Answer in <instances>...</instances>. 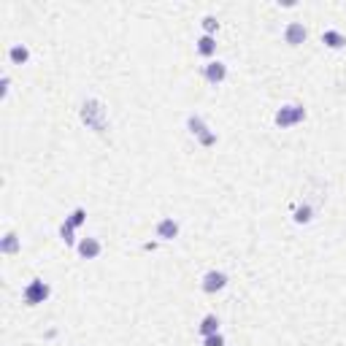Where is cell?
Masks as SVG:
<instances>
[{"label": "cell", "instance_id": "6da1fadb", "mask_svg": "<svg viewBox=\"0 0 346 346\" xmlns=\"http://www.w3.org/2000/svg\"><path fill=\"white\" fill-rule=\"evenodd\" d=\"M81 119H84V122L90 125L92 130L103 133V130H106V108H103V103H98V100H86L84 108H81Z\"/></svg>", "mask_w": 346, "mask_h": 346}, {"label": "cell", "instance_id": "7a4b0ae2", "mask_svg": "<svg viewBox=\"0 0 346 346\" xmlns=\"http://www.w3.org/2000/svg\"><path fill=\"white\" fill-rule=\"evenodd\" d=\"M306 119V111H303L300 106H284L279 114H276V125L279 127H290V125H298Z\"/></svg>", "mask_w": 346, "mask_h": 346}, {"label": "cell", "instance_id": "3957f363", "mask_svg": "<svg viewBox=\"0 0 346 346\" xmlns=\"http://www.w3.org/2000/svg\"><path fill=\"white\" fill-rule=\"evenodd\" d=\"M189 130H192V135H197L200 138V143L203 146H211V143H216V135L214 133H209V127L203 125V119L200 117H189Z\"/></svg>", "mask_w": 346, "mask_h": 346}, {"label": "cell", "instance_id": "277c9868", "mask_svg": "<svg viewBox=\"0 0 346 346\" xmlns=\"http://www.w3.org/2000/svg\"><path fill=\"white\" fill-rule=\"evenodd\" d=\"M49 298V287L43 281H33L27 290H24V300L30 303V306H36V303H43Z\"/></svg>", "mask_w": 346, "mask_h": 346}, {"label": "cell", "instance_id": "5b68a950", "mask_svg": "<svg viewBox=\"0 0 346 346\" xmlns=\"http://www.w3.org/2000/svg\"><path fill=\"white\" fill-rule=\"evenodd\" d=\"M284 38H287L290 46H298V43L306 41V27H303L300 22H292L287 30H284Z\"/></svg>", "mask_w": 346, "mask_h": 346}, {"label": "cell", "instance_id": "8992f818", "mask_svg": "<svg viewBox=\"0 0 346 346\" xmlns=\"http://www.w3.org/2000/svg\"><path fill=\"white\" fill-rule=\"evenodd\" d=\"M224 284H227V276L219 273V271H211V273H206V279H203V290L206 292H216V290H222Z\"/></svg>", "mask_w": 346, "mask_h": 346}, {"label": "cell", "instance_id": "52a82bcc", "mask_svg": "<svg viewBox=\"0 0 346 346\" xmlns=\"http://www.w3.org/2000/svg\"><path fill=\"white\" fill-rule=\"evenodd\" d=\"M79 254L86 257V260H92V257H98L100 254V244L95 238H84L81 244H79Z\"/></svg>", "mask_w": 346, "mask_h": 346}, {"label": "cell", "instance_id": "ba28073f", "mask_svg": "<svg viewBox=\"0 0 346 346\" xmlns=\"http://www.w3.org/2000/svg\"><path fill=\"white\" fill-rule=\"evenodd\" d=\"M176 233H179V224L173 222V219H162L157 224V238H176Z\"/></svg>", "mask_w": 346, "mask_h": 346}, {"label": "cell", "instance_id": "9c48e42d", "mask_svg": "<svg viewBox=\"0 0 346 346\" xmlns=\"http://www.w3.org/2000/svg\"><path fill=\"white\" fill-rule=\"evenodd\" d=\"M224 73H227V71H224L222 63H211L209 68H206V79H209L211 84H219L224 79Z\"/></svg>", "mask_w": 346, "mask_h": 346}, {"label": "cell", "instance_id": "30bf717a", "mask_svg": "<svg viewBox=\"0 0 346 346\" xmlns=\"http://www.w3.org/2000/svg\"><path fill=\"white\" fill-rule=\"evenodd\" d=\"M322 41L327 43V46H333V49H341L343 43H346V38L341 36V33H335V30H327L325 36H322Z\"/></svg>", "mask_w": 346, "mask_h": 346}, {"label": "cell", "instance_id": "8fae6325", "mask_svg": "<svg viewBox=\"0 0 346 346\" xmlns=\"http://www.w3.org/2000/svg\"><path fill=\"white\" fill-rule=\"evenodd\" d=\"M216 327H219V319H216L214 314H209V316L200 322V333H203V335H216Z\"/></svg>", "mask_w": 346, "mask_h": 346}, {"label": "cell", "instance_id": "7c38bea8", "mask_svg": "<svg viewBox=\"0 0 346 346\" xmlns=\"http://www.w3.org/2000/svg\"><path fill=\"white\" fill-rule=\"evenodd\" d=\"M8 57H11V63H16V65H22V63H27L30 51H27V46H14L11 51H8Z\"/></svg>", "mask_w": 346, "mask_h": 346}, {"label": "cell", "instance_id": "4fadbf2b", "mask_svg": "<svg viewBox=\"0 0 346 346\" xmlns=\"http://www.w3.org/2000/svg\"><path fill=\"white\" fill-rule=\"evenodd\" d=\"M214 49H216V43H214V38H211V36H203L200 41H197V51H200L203 57H211V54H214Z\"/></svg>", "mask_w": 346, "mask_h": 346}, {"label": "cell", "instance_id": "5bb4252c", "mask_svg": "<svg viewBox=\"0 0 346 346\" xmlns=\"http://www.w3.org/2000/svg\"><path fill=\"white\" fill-rule=\"evenodd\" d=\"M0 249H3L6 254H14L16 249H19V241H16V236H14V233H8V236L3 238V244H0Z\"/></svg>", "mask_w": 346, "mask_h": 346}, {"label": "cell", "instance_id": "9a60e30c", "mask_svg": "<svg viewBox=\"0 0 346 346\" xmlns=\"http://www.w3.org/2000/svg\"><path fill=\"white\" fill-rule=\"evenodd\" d=\"M84 216H86V214H84V209H76V211L71 214V219H68L65 224H68V227H79V224L84 222Z\"/></svg>", "mask_w": 346, "mask_h": 346}, {"label": "cell", "instance_id": "2e32d148", "mask_svg": "<svg viewBox=\"0 0 346 346\" xmlns=\"http://www.w3.org/2000/svg\"><path fill=\"white\" fill-rule=\"evenodd\" d=\"M203 346H224V338H222L219 333H216V335H206Z\"/></svg>", "mask_w": 346, "mask_h": 346}, {"label": "cell", "instance_id": "e0dca14e", "mask_svg": "<svg viewBox=\"0 0 346 346\" xmlns=\"http://www.w3.org/2000/svg\"><path fill=\"white\" fill-rule=\"evenodd\" d=\"M295 219H298V222H308V219H311V209H308V206H303V209L295 214Z\"/></svg>", "mask_w": 346, "mask_h": 346}, {"label": "cell", "instance_id": "ac0fdd59", "mask_svg": "<svg viewBox=\"0 0 346 346\" xmlns=\"http://www.w3.org/2000/svg\"><path fill=\"white\" fill-rule=\"evenodd\" d=\"M203 27H206V33H214V30H216V19H214V16H206V19H203Z\"/></svg>", "mask_w": 346, "mask_h": 346}]
</instances>
